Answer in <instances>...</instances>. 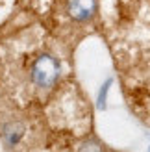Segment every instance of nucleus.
Instances as JSON below:
<instances>
[{
  "instance_id": "obj_1",
  "label": "nucleus",
  "mask_w": 150,
  "mask_h": 152,
  "mask_svg": "<svg viewBox=\"0 0 150 152\" xmlns=\"http://www.w3.org/2000/svg\"><path fill=\"white\" fill-rule=\"evenodd\" d=\"M59 72H61V67H59V61L52 54H39L32 63L30 78H32V82L37 87L48 89L58 82Z\"/></svg>"
},
{
  "instance_id": "obj_2",
  "label": "nucleus",
  "mask_w": 150,
  "mask_h": 152,
  "mask_svg": "<svg viewBox=\"0 0 150 152\" xmlns=\"http://www.w3.org/2000/svg\"><path fill=\"white\" fill-rule=\"evenodd\" d=\"M96 0H67V15L76 22H87L96 15Z\"/></svg>"
},
{
  "instance_id": "obj_3",
  "label": "nucleus",
  "mask_w": 150,
  "mask_h": 152,
  "mask_svg": "<svg viewBox=\"0 0 150 152\" xmlns=\"http://www.w3.org/2000/svg\"><path fill=\"white\" fill-rule=\"evenodd\" d=\"M76 152H106V148L102 147L100 141H96L95 137H89V139H85V141L80 143L78 148H76Z\"/></svg>"
}]
</instances>
